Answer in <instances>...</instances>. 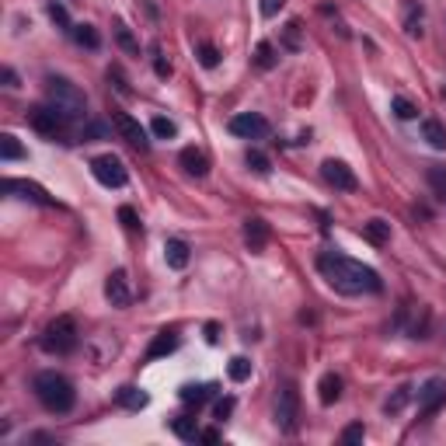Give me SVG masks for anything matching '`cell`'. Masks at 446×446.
<instances>
[{
	"label": "cell",
	"mask_w": 446,
	"mask_h": 446,
	"mask_svg": "<svg viewBox=\"0 0 446 446\" xmlns=\"http://www.w3.org/2000/svg\"><path fill=\"white\" fill-rule=\"evenodd\" d=\"M318 272L328 279L334 293H345V296H359V293H380L384 289V279L377 276L370 265L349 258V255H338V251H325L318 258Z\"/></svg>",
	"instance_id": "obj_1"
},
{
	"label": "cell",
	"mask_w": 446,
	"mask_h": 446,
	"mask_svg": "<svg viewBox=\"0 0 446 446\" xmlns=\"http://www.w3.org/2000/svg\"><path fill=\"white\" fill-rule=\"evenodd\" d=\"M35 397H39L42 408L53 411V415H66V411L77 404V390H73V384H70L66 377L53 373V370H46V373L35 377Z\"/></svg>",
	"instance_id": "obj_2"
},
{
	"label": "cell",
	"mask_w": 446,
	"mask_h": 446,
	"mask_svg": "<svg viewBox=\"0 0 446 446\" xmlns=\"http://www.w3.org/2000/svg\"><path fill=\"white\" fill-rule=\"evenodd\" d=\"M46 95H49V105L63 112L66 119H80L88 112V98L77 84H70L66 77H49L46 80Z\"/></svg>",
	"instance_id": "obj_3"
},
{
	"label": "cell",
	"mask_w": 446,
	"mask_h": 446,
	"mask_svg": "<svg viewBox=\"0 0 446 446\" xmlns=\"http://www.w3.org/2000/svg\"><path fill=\"white\" fill-rule=\"evenodd\" d=\"M42 349L49 356H70L77 349V325H73V318H56V321H49L46 332H42Z\"/></svg>",
	"instance_id": "obj_4"
},
{
	"label": "cell",
	"mask_w": 446,
	"mask_h": 446,
	"mask_svg": "<svg viewBox=\"0 0 446 446\" xmlns=\"http://www.w3.org/2000/svg\"><path fill=\"white\" fill-rule=\"evenodd\" d=\"M66 115L56 109V105H35V109H28V126L35 129V133H42V136H49V140H59L63 133H66Z\"/></svg>",
	"instance_id": "obj_5"
},
{
	"label": "cell",
	"mask_w": 446,
	"mask_h": 446,
	"mask_svg": "<svg viewBox=\"0 0 446 446\" xmlns=\"http://www.w3.org/2000/svg\"><path fill=\"white\" fill-rule=\"evenodd\" d=\"M296 415H300V390H296V384H282L276 397V426L282 433H293Z\"/></svg>",
	"instance_id": "obj_6"
},
{
	"label": "cell",
	"mask_w": 446,
	"mask_h": 446,
	"mask_svg": "<svg viewBox=\"0 0 446 446\" xmlns=\"http://www.w3.org/2000/svg\"><path fill=\"white\" fill-rule=\"evenodd\" d=\"M91 174L105 185V188H122L126 181H129V174H126V164L119 161V157H112V154H102V157H95L91 161Z\"/></svg>",
	"instance_id": "obj_7"
},
{
	"label": "cell",
	"mask_w": 446,
	"mask_h": 446,
	"mask_svg": "<svg viewBox=\"0 0 446 446\" xmlns=\"http://www.w3.org/2000/svg\"><path fill=\"white\" fill-rule=\"evenodd\" d=\"M446 404V380L443 377H429L418 387V418H433Z\"/></svg>",
	"instance_id": "obj_8"
},
{
	"label": "cell",
	"mask_w": 446,
	"mask_h": 446,
	"mask_svg": "<svg viewBox=\"0 0 446 446\" xmlns=\"http://www.w3.org/2000/svg\"><path fill=\"white\" fill-rule=\"evenodd\" d=\"M321 178H325L332 188H338V192H356V188H359L356 171L345 164V161H334V157H328V161L321 164Z\"/></svg>",
	"instance_id": "obj_9"
},
{
	"label": "cell",
	"mask_w": 446,
	"mask_h": 446,
	"mask_svg": "<svg viewBox=\"0 0 446 446\" xmlns=\"http://www.w3.org/2000/svg\"><path fill=\"white\" fill-rule=\"evenodd\" d=\"M112 126L119 129V136H122L126 143H133V147H140V150H147V147H150L147 129H143V126H140V119H133L129 112H112Z\"/></svg>",
	"instance_id": "obj_10"
},
{
	"label": "cell",
	"mask_w": 446,
	"mask_h": 446,
	"mask_svg": "<svg viewBox=\"0 0 446 446\" xmlns=\"http://www.w3.org/2000/svg\"><path fill=\"white\" fill-rule=\"evenodd\" d=\"M230 133L241 136V140H262L269 133V122L258 112H241V115L230 119Z\"/></svg>",
	"instance_id": "obj_11"
},
{
	"label": "cell",
	"mask_w": 446,
	"mask_h": 446,
	"mask_svg": "<svg viewBox=\"0 0 446 446\" xmlns=\"http://www.w3.org/2000/svg\"><path fill=\"white\" fill-rule=\"evenodd\" d=\"M105 296H109L112 307H129V303H133V289H129L126 269H115V272L105 279Z\"/></svg>",
	"instance_id": "obj_12"
},
{
	"label": "cell",
	"mask_w": 446,
	"mask_h": 446,
	"mask_svg": "<svg viewBox=\"0 0 446 446\" xmlns=\"http://www.w3.org/2000/svg\"><path fill=\"white\" fill-rule=\"evenodd\" d=\"M244 244L251 251H262L269 244V223L262 220V217H248L244 220Z\"/></svg>",
	"instance_id": "obj_13"
},
{
	"label": "cell",
	"mask_w": 446,
	"mask_h": 446,
	"mask_svg": "<svg viewBox=\"0 0 446 446\" xmlns=\"http://www.w3.org/2000/svg\"><path fill=\"white\" fill-rule=\"evenodd\" d=\"M188 258H192L188 244H185L181 237H167V241H164V262H167V269H185V265H188Z\"/></svg>",
	"instance_id": "obj_14"
},
{
	"label": "cell",
	"mask_w": 446,
	"mask_h": 446,
	"mask_svg": "<svg viewBox=\"0 0 446 446\" xmlns=\"http://www.w3.org/2000/svg\"><path fill=\"white\" fill-rule=\"evenodd\" d=\"M178 161H181V167H185L188 174H195V178H206V174H210V157H206L203 150H195V147H185Z\"/></svg>",
	"instance_id": "obj_15"
},
{
	"label": "cell",
	"mask_w": 446,
	"mask_h": 446,
	"mask_svg": "<svg viewBox=\"0 0 446 446\" xmlns=\"http://www.w3.org/2000/svg\"><path fill=\"white\" fill-rule=\"evenodd\" d=\"M4 192H21V199H32V203H42V206H53V199L46 195V188L32 185V181H4Z\"/></svg>",
	"instance_id": "obj_16"
},
{
	"label": "cell",
	"mask_w": 446,
	"mask_h": 446,
	"mask_svg": "<svg viewBox=\"0 0 446 446\" xmlns=\"http://www.w3.org/2000/svg\"><path fill=\"white\" fill-rule=\"evenodd\" d=\"M178 349V334L174 332H157L154 334V342H150V349H147V359H164Z\"/></svg>",
	"instance_id": "obj_17"
},
{
	"label": "cell",
	"mask_w": 446,
	"mask_h": 446,
	"mask_svg": "<svg viewBox=\"0 0 446 446\" xmlns=\"http://www.w3.org/2000/svg\"><path fill=\"white\" fill-rule=\"evenodd\" d=\"M167 426H171V433H174L178 440H185V443H195V440H199V426H195V418H188V415H174Z\"/></svg>",
	"instance_id": "obj_18"
},
{
	"label": "cell",
	"mask_w": 446,
	"mask_h": 446,
	"mask_svg": "<svg viewBox=\"0 0 446 446\" xmlns=\"http://www.w3.org/2000/svg\"><path fill=\"white\" fill-rule=\"evenodd\" d=\"M213 384H188V387H181V401L188 404V408H203L210 397H213Z\"/></svg>",
	"instance_id": "obj_19"
},
{
	"label": "cell",
	"mask_w": 446,
	"mask_h": 446,
	"mask_svg": "<svg viewBox=\"0 0 446 446\" xmlns=\"http://www.w3.org/2000/svg\"><path fill=\"white\" fill-rule=\"evenodd\" d=\"M318 397H321V404H334L342 397V377L338 373H325L321 384H318Z\"/></svg>",
	"instance_id": "obj_20"
},
{
	"label": "cell",
	"mask_w": 446,
	"mask_h": 446,
	"mask_svg": "<svg viewBox=\"0 0 446 446\" xmlns=\"http://www.w3.org/2000/svg\"><path fill=\"white\" fill-rule=\"evenodd\" d=\"M422 140H429V147H436V150H446V126L440 119H426L422 122Z\"/></svg>",
	"instance_id": "obj_21"
},
{
	"label": "cell",
	"mask_w": 446,
	"mask_h": 446,
	"mask_svg": "<svg viewBox=\"0 0 446 446\" xmlns=\"http://www.w3.org/2000/svg\"><path fill=\"white\" fill-rule=\"evenodd\" d=\"M363 237H366L370 244H387L390 241V223L380 220V217H377V220H366L363 223Z\"/></svg>",
	"instance_id": "obj_22"
},
{
	"label": "cell",
	"mask_w": 446,
	"mask_h": 446,
	"mask_svg": "<svg viewBox=\"0 0 446 446\" xmlns=\"http://www.w3.org/2000/svg\"><path fill=\"white\" fill-rule=\"evenodd\" d=\"M115 401L122 404V408H129V411H140V408H147V394L143 390H136V387H122L119 394H115Z\"/></svg>",
	"instance_id": "obj_23"
},
{
	"label": "cell",
	"mask_w": 446,
	"mask_h": 446,
	"mask_svg": "<svg viewBox=\"0 0 446 446\" xmlns=\"http://www.w3.org/2000/svg\"><path fill=\"white\" fill-rule=\"evenodd\" d=\"M227 377H230L234 384H244V380L251 377V359H248V356H234V359L227 363Z\"/></svg>",
	"instance_id": "obj_24"
},
{
	"label": "cell",
	"mask_w": 446,
	"mask_h": 446,
	"mask_svg": "<svg viewBox=\"0 0 446 446\" xmlns=\"http://www.w3.org/2000/svg\"><path fill=\"white\" fill-rule=\"evenodd\" d=\"M408 401H411V387H408V384H401V387H397L387 401H384V411H387V415H397V411H404V404H408Z\"/></svg>",
	"instance_id": "obj_25"
},
{
	"label": "cell",
	"mask_w": 446,
	"mask_h": 446,
	"mask_svg": "<svg viewBox=\"0 0 446 446\" xmlns=\"http://www.w3.org/2000/svg\"><path fill=\"white\" fill-rule=\"evenodd\" d=\"M404 32H408V35H418V32H422V7H418L415 0L404 4Z\"/></svg>",
	"instance_id": "obj_26"
},
{
	"label": "cell",
	"mask_w": 446,
	"mask_h": 446,
	"mask_svg": "<svg viewBox=\"0 0 446 446\" xmlns=\"http://www.w3.org/2000/svg\"><path fill=\"white\" fill-rule=\"evenodd\" d=\"M73 39H77V46H84V49H98V46H102V35H98L91 25H73Z\"/></svg>",
	"instance_id": "obj_27"
},
{
	"label": "cell",
	"mask_w": 446,
	"mask_h": 446,
	"mask_svg": "<svg viewBox=\"0 0 446 446\" xmlns=\"http://www.w3.org/2000/svg\"><path fill=\"white\" fill-rule=\"evenodd\" d=\"M0 157H4V161H21V157H25V147L18 143V136H11V133L0 136Z\"/></svg>",
	"instance_id": "obj_28"
},
{
	"label": "cell",
	"mask_w": 446,
	"mask_h": 446,
	"mask_svg": "<svg viewBox=\"0 0 446 446\" xmlns=\"http://www.w3.org/2000/svg\"><path fill=\"white\" fill-rule=\"evenodd\" d=\"M426 181H429V188H433L440 199H446V167L443 164L429 167V171H426Z\"/></svg>",
	"instance_id": "obj_29"
},
{
	"label": "cell",
	"mask_w": 446,
	"mask_h": 446,
	"mask_svg": "<svg viewBox=\"0 0 446 446\" xmlns=\"http://www.w3.org/2000/svg\"><path fill=\"white\" fill-rule=\"evenodd\" d=\"M390 112H394L397 119H404V122L418 115V109H415V102H408L404 95H397V98H390Z\"/></svg>",
	"instance_id": "obj_30"
},
{
	"label": "cell",
	"mask_w": 446,
	"mask_h": 446,
	"mask_svg": "<svg viewBox=\"0 0 446 446\" xmlns=\"http://www.w3.org/2000/svg\"><path fill=\"white\" fill-rule=\"evenodd\" d=\"M150 129H154L157 140H174V136H178V126H174L171 119H164V115H157V119L150 122Z\"/></svg>",
	"instance_id": "obj_31"
},
{
	"label": "cell",
	"mask_w": 446,
	"mask_h": 446,
	"mask_svg": "<svg viewBox=\"0 0 446 446\" xmlns=\"http://www.w3.org/2000/svg\"><path fill=\"white\" fill-rule=\"evenodd\" d=\"M255 63H258L262 70H272V66H276V49H272V42H258V49H255Z\"/></svg>",
	"instance_id": "obj_32"
},
{
	"label": "cell",
	"mask_w": 446,
	"mask_h": 446,
	"mask_svg": "<svg viewBox=\"0 0 446 446\" xmlns=\"http://www.w3.org/2000/svg\"><path fill=\"white\" fill-rule=\"evenodd\" d=\"M49 18H53L59 28H66V32H73V25H70V14H66V7L59 4V0H49Z\"/></svg>",
	"instance_id": "obj_33"
},
{
	"label": "cell",
	"mask_w": 446,
	"mask_h": 446,
	"mask_svg": "<svg viewBox=\"0 0 446 446\" xmlns=\"http://www.w3.org/2000/svg\"><path fill=\"white\" fill-rule=\"evenodd\" d=\"M244 161H248V167H251V171H258V174H269V157H265L262 150H248V154H244Z\"/></svg>",
	"instance_id": "obj_34"
},
{
	"label": "cell",
	"mask_w": 446,
	"mask_h": 446,
	"mask_svg": "<svg viewBox=\"0 0 446 446\" xmlns=\"http://www.w3.org/2000/svg\"><path fill=\"white\" fill-rule=\"evenodd\" d=\"M199 63H203V66H206V70H213V66H217V63H220V53H217V46H210V42H206V46H199Z\"/></svg>",
	"instance_id": "obj_35"
},
{
	"label": "cell",
	"mask_w": 446,
	"mask_h": 446,
	"mask_svg": "<svg viewBox=\"0 0 446 446\" xmlns=\"http://www.w3.org/2000/svg\"><path fill=\"white\" fill-rule=\"evenodd\" d=\"M119 220H122L126 230H133V234L140 230V217H136V210H133V206H122V210H119Z\"/></svg>",
	"instance_id": "obj_36"
},
{
	"label": "cell",
	"mask_w": 446,
	"mask_h": 446,
	"mask_svg": "<svg viewBox=\"0 0 446 446\" xmlns=\"http://www.w3.org/2000/svg\"><path fill=\"white\" fill-rule=\"evenodd\" d=\"M115 39H119V42H122V46H126V49H129V53H136V49H140V46H136V39H133V35H129V28H126V25H122V21H119V25H115Z\"/></svg>",
	"instance_id": "obj_37"
},
{
	"label": "cell",
	"mask_w": 446,
	"mask_h": 446,
	"mask_svg": "<svg viewBox=\"0 0 446 446\" xmlns=\"http://www.w3.org/2000/svg\"><path fill=\"white\" fill-rule=\"evenodd\" d=\"M363 436H366V429H363V422H352L345 433H342V443H363Z\"/></svg>",
	"instance_id": "obj_38"
},
{
	"label": "cell",
	"mask_w": 446,
	"mask_h": 446,
	"mask_svg": "<svg viewBox=\"0 0 446 446\" xmlns=\"http://www.w3.org/2000/svg\"><path fill=\"white\" fill-rule=\"evenodd\" d=\"M286 46L289 49H300V21H289L286 25Z\"/></svg>",
	"instance_id": "obj_39"
},
{
	"label": "cell",
	"mask_w": 446,
	"mask_h": 446,
	"mask_svg": "<svg viewBox=\"0 0 446 446\" xmlns=\"http://www.w3.org/2000/svg\"><path fill=\"white\" fill-rule=\"evenodd\" d=\"M282 4H286V0H262L258 7H262V14H265V18H276L279 11H282Z\"/></svg>",
	"instance_id": "obj_40"
},
{
	"label": "cell",
	"mask_w": 446,
	"mask_h": 446,
	"mask_svg": "<svg viewBox=\"0 0 446 446\" xmlns=\"http://www.w3.org/2000/svg\"><path fill=\"white\" fill-rule=\"evenodd\" d=\"M213 411H217V418H227V415H230V411H234V397H220V401H217V408H213Z\"/></svg>",
	"instance_id": "obj_41"
},
{
	"label": "cell",
	"mask_w": 446,
	"mask_h": 446,
	"mask_svg": "<svg viewBox=\"0 0 446 446\" xmlns=\"http://www.w3.org/2000/svg\"><path fill=\"white\" fill-rule=\"evenodd\" d=\"M154 70H157V77H171V63H167L164 56H157V59H154Z\"/></svg>",
	"instance_id": "obj_42"
},
{
	"label": "cell",
	"mask_w": 446,
	"mask_h": 446,
	"mask_svg": "<svg viewBox=\"0 0 446 446\" xmlns=\"http://www.w3.org/2000/svg\"><path fill=\"white\" fill-rule=\"evenodd\" d=\"M199 440L203 443H220V433L217 429H206V433H199Z\"/></svg>",
	"instance_id": "obj_43"
},
{
	"label": "cell",
	"mask_w": 446,
	"mask_h": 446,
	"mask_svg": "<svg viewBox=\"0 0 446 446\" xmlns=\"http://www.w3.org/2000/svg\"><path fill=\"white\" fill-rule=\"evenodd\" d=\"M206 338H210V342H217V338H220V325H213V321H210V325H206Z\"/></svg>",
	"instance_id": "obj_44"
},
{
	"label": "cell",
	"mask_w": 446,
	"mask_h": 446,
	"mask_svg": "<svg viewBox=\"0 0 446 446\" xmlns=\"http://www.w3.org/2000/svg\"><path fill=\"white\" fill-rule=\"evenodd\" d=\"M4 80H7V88H18V73L14 70H4Z\"/></svg>",
	"instance_id": "obj_45"
}]
</instances>
